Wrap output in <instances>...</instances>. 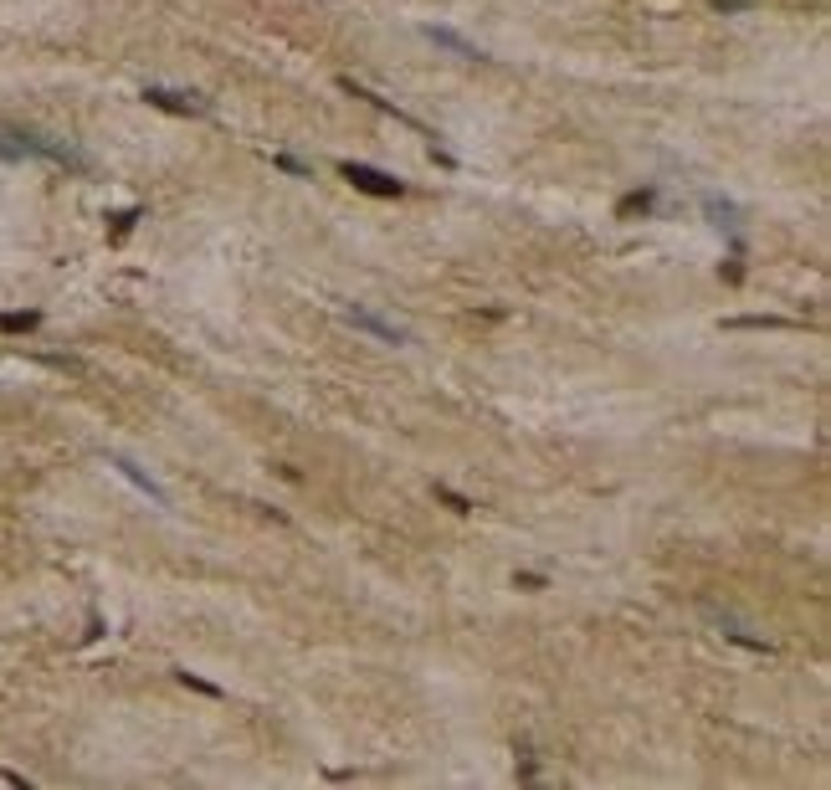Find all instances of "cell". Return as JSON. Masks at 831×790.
<instances>
[{
  "mask_svg": "<svg viewBox=\"0 0 831 790\" xmlns=\"http://www.w3.org/2000/svg\"><path fill=\"white\" fill-rule=\"evenodd\" d=\"M0 134L16 144L21 155L51 159V165H62V170H72V174H88V170H93V159L82 155V149H72V144H62V139H47V134H36V128H26V124H0Z\"/></svg>",
  "mask_w": 831,
  "mask_h": 790,
  "instance_id": "1",
  "label": "cell"
},
{
  "mask_svg": "<svg viewBox=\"0 0 831 790\" xmlns=\"http://www.w3.org/2000/svg\"><path fill=\"white\" fill-rule=\"evenodd\" d=\"M344 318H350L354 329H365L369 339H380V344H411V329H406V324H396V318L375 314L369 303H344Z\"/></svg>",
  "mask_w": 831,
  "mask_h": 790,
  "instance_id": "2",
  "label": "cell"
},
{
  "mask_svg": "<svg viewBox=\"0 0 831 790\" xmlns=\"http://www.w3.org/2000/svg\"><path fill=\"white\" fill-rule=\"evenodd\" d=\"M339 174H344L354 190H365V195H380V201H396V195H406V180H396V174L375 170V165H359V159H344V165H339Z\"/></svg>",
  "mask_w": 831,
  "mask_h": 790,
  "instance_id": "3",
  "label": "cell"
},
{
  "mask_svg": "<svg viewBox=\"0 0 831 790\" xmlns=\"http://www.w3.org/2000/svg\"><path fill=\"white\" fill-rule=\"evenodd\" d=\"M145 103L149 108H164V113H180V118H206L210 103L201 93H185V88H145Z\"/></svg>",
  "mask_w": 831,
  "mask_h": 790,
  "instance_id": "4",
  "label": "cell"
},
{
  "mask_svg": "<svg viewBox=\"0 0 831 790\" xmlns=\"http://www.w3.org/2000/svg\"><path fill=\"white\" fill-rule=\"evenodd\" d=\"M421 36L426 42H436L442 52H452V57H462V62H493L482 47H472V42H462L457 32H447V26H421Z\"/></svg>",
  "mask_w": 831,
  "mask_h": 790,
  "instance_id": "5",
  "label": "cell"
},
{
  "mask_svg": "<svg viewBox=\"0 0 831 790\" xmlns=\"http://www.w3.org/2000/svg\"><path fill=\"white\" fill-rule=\"evenodd\" d=\"M108 462H113V467H118V473H124V477H128V483H134V488L145 493V498H154V503H160V508H170V493H164V488H160V483H154V477H149V473H145V467H139V462H128V457H118V452H113V457H108Z\"/></svg>",
  "mask_w": 831,
  "mask_h": 790,
  "instance_id": "6",
  "label": "cell"
},
{
  "mask_svg": "<svg viewBox=\"0 0 831 790\" xmlns=\"http://www.w3.org/2000/svg\"><path fill=\"white\" fill-rule=\"evenodd\" d=\"M704 206H708V216H714V226H719V231H729V237H734V247H739V206H734V201L704 195Z\"/></svg>",
  "mask_w": 831,
  "mask_h": 790,
  "instance_id": "7",
  "label": "cell"
},
{
  "mask_svg": "<svg viewBox=\"0 0 831 790\" xmlns=\"http://www.w3.org/2000/svg\"><path fill=\"white\" fill-rule=\"evenodd\" d=\"M36 324H42L36 308H26V314H0V334H32Z\"/></svg>",
  "mask_w": 831,
  "mask_h": 790,
  "instance_id": "8",
  "label": "cell"
},
{
  "mask_svg": "<svg viewBox=\"0 0 831 790\" xmlns=\"http://www.w3.org/2000/svg\"><path fill=\"white\" fill-rule=\"evenodd\" d=\"M652 201H657V190H637V195H626L616 211H621V216H637V211H652Z\"/></svg>",
  "mask_w": 831,
  "mask_h": 790,
  "instance_id": "9",
  "label": "cell"
},
{
  "mask_svg": "<svg viewBox=\"0 0 831 790\" xmlns=\"http://www.w3.org/2000/svg\"><path fill=\"white\" fill-rule=\"evenodd\" d=\"M436 498H442L447 508H457V513H472V508H478L472 498H462V493H452V488H442V483H436Z\"/></svg>",
  "mask_w": 831,
  "mask_h": 790,
  "instance_id": "10",
  "label": "cell"
},
{
  "mask_svg": "<svg viewBox=\"0 0 831 790\" xmlns=\"http://www.w3.org/2000/svg\"><path fill=\"white\" fill-rule=\"evenodd\" d=\"M180 682H185V688H195V693H206V698H221V688H216V682L195 678V672H180Z\"/></svg>",
  "mask_w": 831,
  "mask_h": 790,
  "instance_id": "11",
  "label": "cell"
},
{
  "mask_svg": "<svg viewBox=\"0 0 831 790\" xmlns=\"http://www.w3.org/2000/svg\"><path fill=\"white\" fill-rule=\"evenodd\" d=\"M272 165H277V170H288V174H298V180H308V174H313V170H308V165H298V159H293V155H277V159H272Z\"/></svg>",
  "mask_w": 831,
  "mask_h": 790,
  "instance_id": "12",
  "label": "cell"
},
{
  "mask_svg": "<svg viewBox=\"0 0 831 790\" xmlns=\"http://www.w3.org/2000/svg\"><path fill=\"white\" fill-rule=\"evenodd\" d=\"M0 159H26V155H21V149H16V144H11V139H5V134H0Z\"/></svg>",
  "mask_w": 831,
  "mask_h": 790,
  "instance_id": "13",
  "label": "cell"
},
{
  "mask_svg": "<svg viewBox=\"0 0 831 790\" xmlns=\"http://www.w3.org/2000/svg\"><path fill=\"white\" fill-rule=\"evenodd\" d=\"M513 585H524V590H539L544 575H513Z\"/></svg>",
  "mask_w": 831,
  "mask_h": 790,
  "instance_id": "14",
  "label": "cell"
}]
</instances>
